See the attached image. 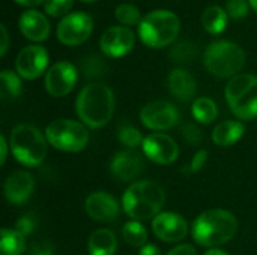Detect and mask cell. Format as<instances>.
<instances>
[{"instance_id":"cell-30","label":"cell","mask_w":257,"mask_h":255,"mask_svg":"<svg viewBox=\"0 0 257 255\" xmlns=\"http://www.w3.org/2000/svg\"><path fill=\"white\" fill-rule=\"evenodd\" d=\"M119 140L122 144H125L126 147H131L133 150L139 146L143 144L145 138L142 137V132L134 128V126H130V125H122L119 128Z\"/></svg>"},{"instance_id":"cell-36","label":"cell","mask_w":257,"mask_h":255,"mask_svg":"<svg viewBox=\"0 0 257 255\" xmlns=\"http://www.w3.org/2000/svg\"><path fill=\"white\" fill-rule=\"evenodd\" d=\"M29 255H54V248L50 242L42 240V242H36L32 245Z\"/></svg>"},{"instance_id":"cell-35","label":"cell","mask_w":257,"mask_h":255,"mask_svg":"<svg viewBox=\"0 0 257 255\" xmlns=\"http://www.w3.org/2000/svg\"><path fill=\"white\" fill-rule=\"evenodd\" d=\"M182 134H184V137H185V140L188 141V143H191V144H200L202 143V132H200V129L196 126V125H193V123H187V125H184L182 126Z\"/></svg>"},{"instance_id":"cell-45","label":"cell","mask_w":257,"mask_h":255,"mask_svg":"<svg viewBox=\"0 0 257 255\" xmlns=\"http://www.w3.org/2000/svg\"><path fill=\"white\" fill-rule=\"evenodd\" d=\"M81 2H86V3H92V2H95V0H81Z\"/></svg>"},{"instance_id":"cell-15","label":"cell","mask_w":257,"mask_h":255,"mask_svg":"<svg viewBox=\"0 0 257 255\" xmlns=\"http://www.w3.org/2000/svg\"><path fill=\"white\" fill-rule=\"evenodd\" d=\"M134 41L136 36L133 30L122 26H113L102 33L99 47L108 57H122L133 50Z\"/></svg>"},{"instance_id":"cell-17","label":"cell","mask_w":257,"mask_h":255,"mask_svg":"<svg viewBox=\"0 0 257 255\" xmlns=\"http://www.w3.org/2000/svg\"><path fill=\"white\" fill-rule=\"evenodd\" d=\"M111 174L123 182L134 180L143 170V158L134 150L117 152L110 164Z\"/></svg>"},{"instance_id":"cell-24","label":"cell","mask_w":257,"mask_h":255,"mask_svg":"<svg viewBox=\"0 0 257 255\" xmlns=\"http://www.w3.org/2000/svg\"><path fill=\"white\" fill-rule=\"evenodd\" d=\"M26 249L24 236L17 230L2 228L0 239V255H21Z\"/></svg>"},{"instance_id":"cell-19","label":"cell","mask_w":257,"mask_h":255,"mask_svg":"<svg viewBox=\"0 0 257 255\" xmlns=\"http://www.w3.org/2000/svg\"><path fill=\"white\" fill-rule=\"evenodd\" d=\"M21 33L33 42H42L50 35V23L44 14L36 9H27L20 15L18 21Z\"/></svg>"},{"instance_id":"cell-27","label":"cell","mask_w":257,"mask_h":255,"mask_svg":"<svg viewBox=\"0 0 257 255\" xmlns=\"http://www.w3.org/2000/svg\"><path fill=\"white\" fill-rule=\"evenodd\" d=\"M122 236H123V240L128 245H131V246H145L146 245V239H148L146 228L139 221L126 222L123 225Z\"/></svg>"},{"instance_id":"cell-1","label":"cell","mask_w":257,"mask_h":255,"mask_svg":"<svg viewBox=\"0 0 257 255\" xmlns=\"http://www.w3.org/2000/svg\"><path fill=\"white\" fill-rule=\"evenodd\" d=\"M77 114L80 120L98 129L107 125L114 111V95L111 89L102 83H90L84 86L77 98Z\"/></svg>"},{"instance_id":"cell-11","label":"cell","mask_w":257,"mask_h":255,"mask_svg":"<svg viewBox=\"0 0 257 255\" xmlns=\"http://www.w3.org/2000/svg\"><path fill=\"white\" fill-rule=\"evenodd\" d=\"M77 83V69L69 62H57L45 74V89L54 98L66 96Z\"/></svg>"},{"instance_id":"cell-3","label":"cell","mask_w":257,"mask_h":255,"mask_svg":"<svg viewBox=\"0 0 257 255\" xmlns=\"http://www.w3.org/2000/svg\"><path fill=\"white\" fill-rule=\"evenodd\" d=\"M164 203V189L152 180L133 183L125 191L122 198L125 213L137 221L155 218L157 215H160V210L163 209Z\"/></svg>"},{"instance_id":"cell-12","label":"cell","mask_w":257,"mask_h":255,"mask_svg":"<svg viewBox=\"0 0 257 255\" xmlns=\"http://www.w3.org/2000/svg\"><path fill=\"white\" fill-rule=\"evenodd\" d=\"M48 65V53L41 45H29L20 51L15 60L17 72L24 80H35L44 74Z\"/></svg>"},{"instance_id":"cell-40","label":"cell","mask_w":257,"mask_h":255,"mask_svg":"<svg viewBox=\"0 0 257 255\" xmlns=\"http://www.w3.org/2000/svg\"><path fill=\"white\" fill-rule=\"evenodd\" d=\"M139 255H161V252L155 245H145V246H142Z\"/></svg>"},{"instance_id":"cell-39","label":"cell","mask_w":257,"mask_h":255,"mask_svg":"<svg viewBox=\"0 0 257 255\" xmlns=\"http://www.w3.org/2000/svg\"><path fill=\"white\" fill-rule=\"evenodd\" d=\"M0 35H2V51H0V54L5 56L8 51V45H9V36H8V30L5 26H0Z\"/></svg>"},{"instance_id":"cell-16","label":"cell","mask_w":257,"mask_h":255,"mask_svg":"<svg viewBox=\"0 0 257 255\" xmlns=\"http://www.w3.org/2000/svg\"><path fill=\"white\" fill-rule=\"evenodd\" d=\"M87 215L98 222H113L119 215V203L107 192H92L84 203Z\"/></svg>"},{"instance_id":"cell-28","label":"cell","mask_w":257,"mask_h":255,"mask_svg":"<svg viewBox=\"0 0 257 255\" xmlns=\"http://www.w3.org/2000/svg\"><path fill=\"white\" fill-rule=\"evenodd\" d=\"M81 71L86 78H101L107 74L108 66L102 57L96 54H90L81 60Z\"/></svg>"},{"instance_id":"cell-43","label":"cell","mask_w":257,"mask_h":255,"mask_svg":"<svg viewBox=\"0 0 257 255\" xmlns=\"http://www.w3.org/2000/svg\"><path fill=\"white\" fill-rule=\"evenodd\" d=\"M203 255H229V254H226V252H224V251H221V249L214 248V249H209L208 252H205Z\"/></svg>"},{"instance_id":"cell-33","label":"cell","mask_w":257,"mask_h":255,"mask_svg":"<svg viewBox=\"0 0 257 255\" xmlns=\"http://www.w3.org/2000/svg\"><path fill=\"white\" fill-rule=\"evenodd\" d=\"M250 3L247 0H227L226 3V12L233 20H242L248 14Z\"/></svg>"},{"instance_id":"cell-23","label":"cell","mask_w":257,"mask_h":255,"mask_svg":"<svg viewBox=\"0 0 257 255\" xmlns=\"http://www.w3.org/2000/svg\"><path fill=\"white\" fill-rule=\"evenodd\" d=\"M202 23L206 32L211 35H220L227 26V12L218 5L209 6L202 15Z\"/></svg>"},{"instance_id":"cell-9","label":"cell","mask_w":257,"mask_h":255,"mask_svg":"<svg viewBox=\"0 0 257 255\" xmlns=\"http://www.w3.org/2000/svg\"><path fill=\"white\" fill-rule=\"evenodd\" d=\"M93 30V20L86 12H72L60 20L57 24V39L68 47L83 44Z\"/></svg>"},{"instance_id":"cell-6","label":"cell","mask_w":257,"mask_h":255,"mask_svg":"<svg viewBox=\"0 0 257 255\" xmlns=\"http://www.w3.org/2000/svg\"><path fill=\"white\" fill-rule=\"evenodd\" d=\"M9 146L17 161L26 167H36L47 156V140L32 125L15 126L9 137Z\"/></svg>"},{"instance_id":"cell-18","label":"cell","mask_w":257,"mask_h":255,"mask_svg":"<svg viewBox=\"0 0 257 255\" xmlns=\"http://www.w3.org/2000/svg\"><path fill=\"white\" fill-rule=\"evenodd\" d=\"M35 189V180L30 173L20 170L12 173L5 182V197L12 204L26 203Z\"/></svg>"},{"instance_id":"cell-2","label":"cell","mask_w":257,"mask_h":255,"mask_svg":"<svg viewBox=\"0 0 257 255\" xmlns=\"http://www.w3.org/2000/svg\"><path fill=\"white\" fill-rule=\"evenodd\" d=\"M238 221L233 213L223 209L206 210L193 224V239L208 248H217L233 239Z\"/></svg>"},{"instance_id":"cell-34","label":"cell","mask_w":257,"mask_h":255,"mask_svg":"<svg viewBox=\"0 0 257 255\" xmlns=\"http://www.w3.org/2000/svg\"><path fill=\"white\" fill-rule=\"evenodd\" d=\"M36 225H38V218H36V215H33V213H26V215H23V216L17 221L15 230H17L20 234H23V236L26 237V236H29V234H32V233L35 231Z\"/></svg>"},{"instance_id":"cell-4","label":"cell","mask_w":257,"mask_h":255,"mask_svg":"<svg viewBox=\"0 0 257 255\" xmlns=\"http://www.w3.org/2000/svg\"><path fill=\"white\" fill-rule=\"evenodd\" d=\"M181 30V20L170 11H152L139 24L142 42L151 48H164L175 42Z\"/></svg>"},{"instance_id":"cell-41","label":"cell","mask_w":257,"mask_h":255,"mask_svg":"<svg viewBox=\"0 0 257 255\" xmlns=\"http://www.w3.org/2000/svg\"><path fill=\"white\" fill-rule=\"evenodd\" d=\"M0 147H2V159H0V162L3 165L5 161H6V156H8V144H6V140H5L3 135L0 137Z\"/></svg>"},{"instance_id":"cell-13","label":"cell","mask_w":257,"mask_h":255,"mask_svg":"<svg viewBox=\"0 0 257 255\" xmlns=\"http://www.w3.org/2000/svg\"><path fill=\"white\" fill-rule=\"evenodd\" d=\"M143 152L146 158L160 165H167L176 161L179 155V147L176 141L166 134H151L145 138Z\"/></svg>"},{"instance_id":"cell-21","label":"cell","mask_w":257,"mask_h":255,"mask_svg":"<svg viewBox=\"0 0 257 255\" xmlns=\"http://www.w3.org/2000/svg\"><path fill=\"white\" fill-rule=\"evenodd\" d=\"M244 125L241 122L236 120H226L221 122L220 125H217L212 131V141L217 146L221 147H229L232 144H235L238 140L242 138L244 135Z\"/></svg>"},{"instance_id":"cell-42","label":"cell","mask_w":257,"mask_h":255,"mask_svg":"<svg viewBox=\"0 0 257 255\" xmlns=\"http://www.w3.org/2000/svg\"><path fill=\"white\" fill-rule=\"evenodd\" d=\"M17 3H20V5H23V6H29V8H32V6H38V5H41V3H44L45 0H15Z\"/></svg>"},{"instance_id":"cell-20","label":"cell","mask_w":257,"mask_h":255,"mask_svg":"<svg viewBox=\"0 0 257 255\" xmlns=\"http://www.w3.org/2000/svg\"><path fill=\"white\" fill-rule=\"evenodd\" d=\"M169 89L179 101H188L196 93V80L185 69H173L169 75Z\"/></svg>"},{"instance_id":"cell-38","label":"cell","mask_w":257,"mask_h":255,"mask_svg":"<svg viewBox=\"0 0 257 255\" xmlns=\"http://www.w3.org/2000/svg\"><path fill=\"white\" fill-rule=\"evenodd\" d=\"M167 255H197V252L191 245H179L173 248Z\"/></svg>"},{"instance_id":"cell-32","label":"cell","mask_w":257,"mask_h":255,"mask_svg":"<svg viewBox=\"0 0 257 255\" xmlns=\"http://www.w3.org/2000/svg\"><path fill=\"white\" fill-rule=\"evenodd\" d=\"M72 5L74 0H45L44 9L50 17H66Z\"/></svg>"},{"instance_id":"cell-22","label":"cell","mask_w":257,"mask_h":255,"mask_svg":"<svg viewBox=\"0 0 257 255\" xmlns=\"http://www.w3.org/2000/svg\"><path fill=\"white\" fill-rule=\"evenodd\" d=\"M87 248L90 255H114L117 248V240L113 231L107 228H99L95 233H92Z\"/></svg>"},{"instance_id":"cell-29","label":"cell","mask_w":257,"mask_h":255,"mask_svg":"<svg viewBox=\"0 0 257 255\" xmlns=\"http://www.w3.org/2000/svg\"><path fill=\"white\" fill-rule=\"evenodd\" d=\"M199 54V50H197V45L194 42H190V41H182L179 44H176L172 51H170V59L175 62V63H190L193 62Z\"/></svg>"},{"instance_id":"cell-7","label":"cell","mask_w":257,"mask_h":255,"mask_svg":"<svg viewBox=\"0 0 257 255\" xmlns=\"http://www.w3.org/2000/svg\"><path fill=\"white\" fill-rule=\"evenodd\" d=\"M226 101L232 113L241 120H253L257 117V77L251 74H239L229 80L224 90Z\"/></svg>"},{"instance_id":"cell-25","label":"cell","mask_w":257,"mask_h":255,"mask_svg":"<svg viewBox=\"0 0 257 255\" xmlns=\"http://www.w3.org/2000/svg\"><path fill=\"white\" fill-rule=\"evenodd\" d=\"M193 116L197 122L209 125L212 123L218 116V108L215 102L209 98H199L193 104Z\"/></svg>"},{"instance_id":"cell-44","label":"cell","mask_w":257,"mask_h":255,"mask_svg":"<svg viewBox=\"0 0 257 255\" xmlns=\"http://www.w3.org/2000/svg\"><path fill=\"white\" fill-rule=\"evenodd\" d=\"M248 3H250V6L257 12V0H248Z\"/></svg>"},{"instance_id":"cell-14","label":"cell","mask_w":257,"mask_h":255,"mask_svg":"<svg viewBox=\"0 0 257 255\" xmlns=\"http://www.w3.org/2000/svg\"><path fill=\"white\" fill-rule=\"evenodd\" d=\"M152 230L154 234L163 242L175 243L185 239L188 233V224L181 215L173 212H164L154 218Z\"/></svg>"},{"instance_id":"cell-37","label":"cell","mask_w":257,"mask_h":255,"mask_svg":"<svg viewBox=\"0 0 257 255\" xmlns=\"http://www.w3.org/2000/svg\"><path fill=\"white\" fill-rule=\"evenodd\" d=\"M206 156H208V152H206V150H200V152L196 153V156L193 158V162H191V171H193V173L199 171V170L205 165Z\"/></svg>"},{"instance_id":"cell-26","label":"cell","mask_w":257,"mask_h":255,"mask_svg":"<svg viewBox=\"0 0 257 255\" xmlns=\"http://www.w3.org/2000/svg\"><path fill=\"white\" fill-rule=\"evenodd\" d=\"M0 92L3 99H15L21 93V80L12 71H2L0 74Z\"/></svg>"},{"instance_id":"cell-5","label":"cell","mask_w":257,"mask_h":255,"mask_svg":"<svg viewBox=\"0 0 257 255\" xmlns=\"http://www.w3.org/2000/svg\"><path fill=\"white\" fill-rule=\"evenodd\" d=\"M247 60L245 51L229 41H215L212 42L203 57L205 68L215 77L220 78H233L239 75Z\"/></svg>"},{"instance_id":"cell-31","label":"cell","mask_w":257,"mask_h":255,"mask_svg":"<svg viewBox=\"0 0 257 255\" xmlns=\"http://www.w3.org/2000/svg\"><path fill=\"white\" fill-rule=\"evenodd\" d=\"M116 20L125 26H134V24H140L142 21V15L140 11L133 6V5H120L116 8Z\"/></svg>"},{"instance_id":"cell-10","label":"cell","mask_w":257,"mask_h":255,"mask_svg":"<svg viewBox=\"0 0 257 255\" xmlns=\"http://www.w3.org/2000/svg\"><path fill=\"white\" fill-rule=\"evenodd\" d=\"M140 120L152 131H166L179 122V113L169 101H154L142 108Z\"/></svg>"},{"instance_id":"cell-8","label":"cell","mask_w":257,"mask_h":255,"mask_svg":"<svg viewBox=\"0 0 257 255\" xmlns=\"http://www.w3.org/2000/svg\"><path fill=\"white\" fill-rule=\"evenodd\" d=\"M45 137L54 149L72 153L83 150L89 143V132L84 125L69 119L51 122L45 129Z\"/></svg>"}]
</instances>
